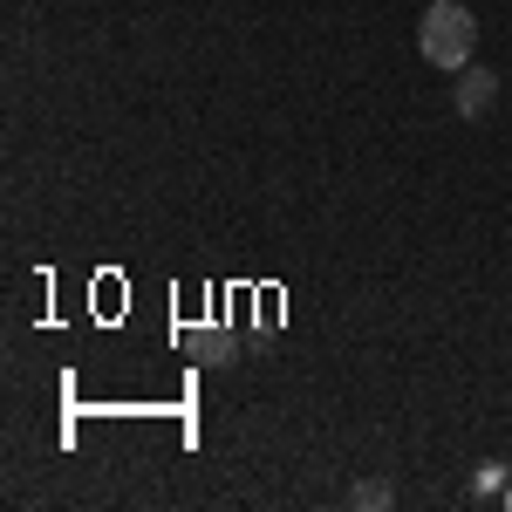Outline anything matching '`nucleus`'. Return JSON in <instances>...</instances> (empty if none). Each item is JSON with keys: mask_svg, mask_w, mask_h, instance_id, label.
I'll return each mask as SVG.
<instances>
[{"mask_svg": "<svg viewBox=\"0 0 512 512\" xmlns=\"http://www.w3.org/2000/svg\"><path fill=\"white\" fill-rule=\"evenodd\" d=\"M349 499H355V506H362V512H383V506H390V499H396V492H390V478H362V485H355Z\"/></svg>", "mask_w": 512, "mask_h": 512, "instance_id": "obj_3", "label": "nucleus"}, {"mask_svg": "<svg viewBox=\"0 0 512 512\" xmlns=\"http://www.w3.org/2000/svg\"><path fill=\"white\" fill-rule=\"evenodd\" d=\"M205 362H233V335H212L205 342Z\"/></svg>", "mask_w": 512, "mask_h": 512, "instance_id": "obj_4", "label": "nucleus"}, {"mask_svg": "<svg viewBox=\"0 0 512 512\" xmlns=\"http://www.w3.org/2000/svg\"><path fill=\"white\" fill-rule=\"evenodd\" d=\"M417 48L431 69H472V48H478V14L465 0H431L424 21H417Z\"/></svg>", "mask_w": 512, "mask_h": 512, "instance_id": "obj_1", "label": "nucleus"}, {"mask_svg": "<svg viewBox=\"0 0 512 512\" xmlns=\"http://www.w3.org/2000/svg\"><path fill=\"white\" fill-rule=\"evenodd\" d=\"M492 103H499V76L492 69H465L458 76V117H485Z\"/></svg>", "mask_w": 512, "mask_h": 512, "instance_id": "obj_2", "label": "nucleus"}]
</instances>
